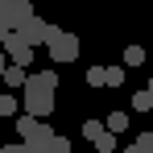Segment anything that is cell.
I'll use <instances>...</instances> for the list:
<instances>
[{
	"label": "cell",
	"instance_id": "obj_9",
	"mask_svg": "<svg viewBox=\"0 0 153 153\" xmlns=\"http://www.w3.org/2000/svg\"><path fill=\"white\" fill-rule=\"evenodd\" d=\"M128 124H132V120H128V112H112V116H108V124H103V128H108V132H124Z\"/></svg>",
	"mask_w": 153,
	"mask_h": 153
},
{
	"label": "cell",
	"instance_id": "obj_3",
	"mask_svg": "<svg viewBox=\"0 0 153 153\" xmlns=\"http://www.w3.org/2000/svg\"><path fill=\"white\" fill-rule=\"evenodd\" d=\"M0 50H4V58H8L13 66H29L37 46H29V42L17 33V29H8V33H4V42H0Z\"/></svg>",
	"mask_w": 153,
	"mask_h": 153
},
{
	"label": "cell",
	"instance_id": "obj_10",
	"mask_svg": "<svg viewBox=\"0 0 153 153\" xmlns=\"http://www.w3.org/2000/svg\"><path fill=\"white\" fill-rule=\"evenodd\" d=\"M124 153H153V132H141V137H137Z\"/></svg>",
	"mask_w": 153,
	"mask_h": 153
},
{
	"label": "cell",
	"instance_id": "obj_11",
	"mask_svg": "<svg viewBox=\"0 0 153 153\" xmlns=\"http://www.w3.org/2000/svg\"><path fill=\"white\" fill-rule=\"evenodd\" d=\"M103 87H124V66H108L103 71Z\"/></svg>",
	"mask_w": 153,
	"mask_h": 153
},
{
	"label": "cell",
	"instance_id": "obj_21",
	"mask_svg": "<svg viewBox=\"0 0 153 153\" xmlns=\"http://www.w3.org/2000/svg\"><path fill=\"white\" fill-rule=\"evenodd\" d=\"M149 132H153V128H149Z\"/></svg>",
	"mask_w": 153,
	"mask_h": 153
},
{
	"label": "cell",
	"instance_id": "obj_7",
	"mask_svg": "<svg viewBox=\"0 0 153 153\" xmlns=\"http://www.w3.org/2000/svg\"><path fill=\"white\" fill-rule=\"evenodd\" d=\"M0 79H4L8 87H25V66H13V62H8V66L0 71Z\"/></svg>",
	"mask_w": 153,
	"mask_h": 153
},
{
	"label": "cell",
	"instance_id": "obj_20",
	"mask_svg": "<svg viewBox=\"0 0 153 153\" xmlns=\"http://www.w3.org/2000/svg\"><path fill=\"white\" fill-rule=\"evenodd\" d=\"M145 91H149V95H153V79H149V87H145Z\"/></svg>",
	"mask_w": 153,
	"mask_h": 153
},
{
	"label": "cell",
	"instance_id": "obj_16",
	"mask_svg": "<svg viewBox=\"0 0 153 153\" xmlns=\"http://www.w3.org/2000/svg\"><path fill=\"white\" fill-rule=\"evenodd\" d=\"M50 153H71V141L66 137H50Z\"/></svg>",
	"mask_w": 153,
	"mask_h": 153
},
{
	"label": "cell",
	"instance_id": "obj_13",
	"mask_svg": "<svg viewBox=\"0 0 153 153\" xmlns=\"http://www.w3.org/2000/svg\"><path fill=\"white\" fill-rule=\"evenodd\" d=\"M132 112H153V95L149 91H137L132 95Z\"/></svg>",
	"mask_w": 153,
	"mask_h": 153
},
{
	"label": "cell",
	"instance_id": "obj_8",
	"mask_svg": "<svg viewBox=\"0 0 153 153\" xmlns=\"http://www.w3.org/2000/svg\"><path fill=\"white\" fill-rule=\"evenodd\" d=\"M91 145H95L100 153H116V132H108V128H103V132L95 137V141H91Z\"/></svg>",
	"mask_w": 153,
	"mask_h": 153
},
{
	"label": "cell",
	"instance_id": "obj_1",
	"mask_svg": "<svg viewBox=\"0 0 153 153\" xmlns=\"http://www.w3.org/2000/svg\"><path fill=\"white\" fill-rule=\"evenodd\" d=\"M54 87H58V75L54 71H42V75H25V112L29 116H50L54 112Z\"/></svg>",
	"mask_w": 153,
	"mask_h": 153
},
{
	"label": "cell",
	"instance_id": "obj_5",
	"mask_svg": "<svg viewBox=\"0 0 153 153\" xmlns=\"http://www.w3.org/2000/svg\"><path fill=\"white\" fill-rule=\"evenodd\" d=\"M17 33H21V37H25L29 46H42V42H46V33H50V21H42V17H37V13H29L25 21H21V25H17Z\"/></svg>",
	"mask_w": 153,
	"mask_h": 153
},
{
	"label": "cell",
	"instance_id": "obj_6",
	"mask_svg": "<svg viewBox=\"0 0 153 153\" xmlns=\"http://www.w3.org/2000/svg\"><path fill=\"white\" fill-rule=\"evenodd\" d=\"M17 132H21V141H46V137H54L50 124H42V120H37V116H29V112L17 120Z\"/></svg>",
	"mask_w": 153,
	"mask_h": 153
},
{
	"label": "cell",
	"instance_id": "obj_14",
	"mask_svg": "<svg viewBox=\"0 0 153 153\" xmlns=\"http://www.w3.org/2000/svg\"><path fill=\"white\" fill-rule=\"evenodd\" d=\"M17 95H0V116H17Z\"/></svg>",
	"mask_w": 153,
	"mask_h": 153
},
{
	"label": "cell",
	"instance_id": "obj_18",
	"mask_svg": "<svg viewBox=\"0 0 153 153\" xmlns=\"http://www.w3.org/2000/svg\"><path fill=\"white\" fill-rule=\"evenodd\" d=\"M0 153H29V149H25V141H17V145H0Z\"/></svg>",
	"mask_w": 153,
	"mask_h": 153
},
{
	"label": "cell",
	"instance_id": "obj_15",
	"mask_svg": "<svg viewBox=\"0 0 153 153\" xmlns=\"http://www.w3.org/2000/svg\"><path fill=\"white\" fill-rule=\"evenodd\" d=\"M100 132H103V124H100V120H83V137H87V141H95Z\"/></svg>",
	"mask_w": 153,
	"mask_h": 153
},
{
	"label": "cell",
	"instance_id": "obj_19",
	"mask_svg": "<svg viewBox=\"0 0 153 153\" xmlns=\"http://www.w3.org/2000/svg\"><path fill=\"white\" fill-rule=\"evenodd\" d=\"M4 66H8V58H4V50H0V71H4Z\"/></svg>",
	"mask_w": 153,
	"mask_h": 153
},
{
	"label": "cell",
	"instance_id": "obj_12",
	"mask_svg": "<svg viewBox=\"0 0 153 153\" xmlns=\"http://www.w3.org/2000/svg\"><path fill=\"white\" fill-rule=\"evenodd\" d=\"M145 58H149V54L141 50V46H128L124 50V66H145Z\"/></svg>",
	"mask_w": 153,
	"mask_h": 153
},
{
	"label": "cell",
	"instance_id": "obj_17",
	"mask_svg": "<svg viewBox=\"0 0 153 153\" xmlns=\"http://www.w3.org/2000/svg\"><path fill=\"white\" fill-rule=\"evenodd\" d=\"M87 83H91V87H103V66H91V71H87Z\"/></svg>",
	"mask_w": 153,
	"mask_h": 153
},
{
	"label": "cell",
	"instance_id": "obj_2",
	"mask_svg": "<svg viewBox=\"0 0 153 153\" xmlns=\"http://www.w3.org/2000/svg\"><path fill=\"white\" fill-rule=\"evenodd\" d=\"M42 46L50 50L54 62H75V58H79V37H75V33H66V29H58V25H50V33H46Z\"/></svg>",
	"mask_w": 153,
	"mask_h": 153
},
{
	"label": "cell",
	"instance_id": "obj_4",
	"mask_svg": "<svg viewBox=\"0 0 153 153\" xmlns=\"http://www.w3.org/2000/svg\"><path fill=\"white\" fill-rule=\"evenodd\" d=\"M29 13H33V8H29V0H0V42H4V33H8V29H17L21 21H25Z\"/></svg>",
	"mask_w": 153,
	"mask_h": 153
}]
</instances>
